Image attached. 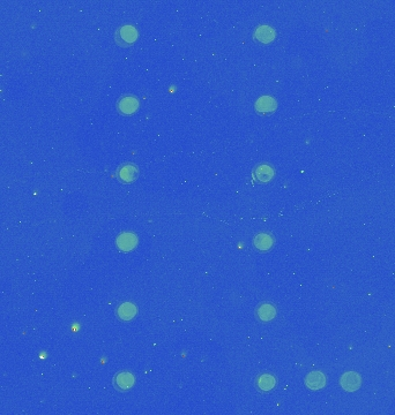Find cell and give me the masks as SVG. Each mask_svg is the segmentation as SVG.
<instances>
[{
  "mask_svg": "<svg viewBox=\"0 0 395 415\" xmlns=\"http://www.w3.org/2000/svg\"><path fill=\"white\" fill-rule=\"evenodd\" d=\"M134 376L130 373H119L115 377V385L119 390L125 391L131 389L134 385Z\"/></svg>",
  "mask_w": 395,
  "mask_h": 415,
  "instance_id": "8fae6325",
  "label": "cell"
},
{
  "mask_svg": "<svg viewBox=\"0 0 395 415\" xmlns=\"http://www.w3.org/2000/svg\"><path fill=\"white\" fill-rule=\"evenodd\" d=\"M138 313L137 307H135L133 303L131 302H125L118 307L117 314L121 320L123 321H130L132 318L135 317V315Z\"/></svg>",
  "mask_w": 395,
  "mask_h": 415,
  "instance_id": "7c38bea8",
  "label": "cell"
},
{
  "mask_svg": "<svg viewBox=\"0 0 395 415\" xmlns=\"http://www.w3.org/2000/svg\"><path fill=\"white\" fill-rule=\"evenodd\" d=\"M305 383L307 388L311 390H320L324 388L326 384V377L322 373L314 372L307 375L305 378Z\"/></svg>",
  "mask_w": 395,
  "mask_h": 415,
  "instance_id": "9c48e42d",
  "label": "cell"
},
{
  "mask_svg": "<svg viewBox=\"0 0 395 415\" xmlns=\"http://www.w3.org/2000/svg\"><path fill=\"white\" fill-rule=\"evenodd\" d=\"M253 245L260 251H267L274 246V239L268 233H259L253 239Z\"/></svg>",
  "mask_w": 395,
  "mask_h": 415,
  "instance_id": "30bf717a",
  "label": "cell"
},
{
  "mask_svg": "<svg viewBox=\"0 0 395 415\" xmlns=\"http://www.w3.org/2000/svg\"><path fill=\"white\" fill-rule=\"evenodd\" d=\"M276 107L277 103L272 96H261V97L258 98V101L255 102L254 105L255 111L261 115L272 114L273 112H275Z\"/></svg>",
  "mask_w": 395,
  "mask_h": 415,
  "instance_id": "7a4b0ae2",
  "label": "cell"
},
{
  "mask_svg": "<svg viewBox=\"0 0 395 415\" xmlns=\"http://www.w3.org/2000/svg\"><path fill=\"white\" fill-rule=\"evenodd\" d=\"M275 37H276V33H275L274 28L269 26H259L257 29L254 30V38L260 43L268 44L270 42H273Z\"/></svg>",
  "mask_w": 395,
  "mask_h": 415,
  "instance_id": "5b68a950",
  "label": "cell"
},
{
  "mask_svg": "<svg viewBox=\"0 0 395 415\" xmlns=\"http://www.w3.org/2000/svg\"><path fill=\"white\" fill-rule=\"evenodd\" d=\"M139 174L138 167L134 164H131V163H127V164H124L121 169L118 170V178L121 179L124 182H133L134 180H137Z\"/></svg>",
  "mask_w": 395,
  "mask_h": 415,
  "instance_id": "ba28073f",
  "label": "cell"
},
{
  "mask_svg": "<svg viewBox=\"0 0 395 415\" xmlns=\"http://www.w3.org/2000/svg\"><path fill=\"white\" fill-rule=\"evenodd\" d=\"M341 386L343 390L348 391V392H355L361 388V376L357 373H346L342 375L341 377Z\"/></svg>",
  "mask_w": 395,
  "mask_h": 415,
  "instance_id": "277c9868",
  "label": "cell"
},
{
  "mask_svg": "<svg viewBox=\"0 0 395 415\" xmlns=\"http://www.w3.org/2000/svg\"><path fill=\"white\" fill-rule=\"evenodd\" d=\"M138 245V238L137 235L130 232L122 233L117 238V246L118 248L123 251H130L134 249Z\"/></svg>",
  "mask_w": 395,
  "mask_h": 415,
  "instance_id": "52a82bcc",
  "label": "cell"
},
{
  "mask_svg": "<svg viewBox=\"0 0 395 415\" xmlns=\"http://www.w3.org/2000/svg\"><path fill=\"white\" fill-rule=\"evenodd\" d=\"M257 315L261 321L268 322L272 321L273 318L276 316V309H275L274 306L269 305V303H263V305H261L258 308Z\"/></svg>",
  "mask_w": 395,
  "mask_h": 415,
  "instance_id": "4fadbf2b",
  "label": "cell"
},
{
  "mask_svg": "<svg viewBox=\"0 0 395 415\" xmlns=\"http://www.w3.org/2000/svg\"><path fill=\"white\" fill-rule=\"evenodd\" d=\"M254 175L258 181L269 182L270 180H273L275 177V170L274 167L270 166L269 164L262 163V164H259L254 169Z\"/></svg>",
  "mask_w": 395,
  "mask_h": 415,
  "instance_id": "8992f818",
  "label": "cell"
},
{
  "mask_svg": "<svg viewBox=\"0 0 395 415\" xmlns=\"http://www.w3.org/2000/svg\"><path fill=\"white\" fill-rule=\"evenodd\" d=\"M119 112L125 115H131L137 112L139 109V101L134 96H124L117 104Z\"/></svg>",
  "mask_w": 395,
  "mask_h": 415,
  "instance_id": "3957f363",
  "label": "cell"
},
{
  "mask_svg": "<svg viewBox=\"0 0 395 415\" xmlns=\"http://www.w3.org/2000/svg\"><path fill=\"white\" fill-rule=\"evenodd\" d=\"M257 384L261 391H270L276 385V380L272 374H263L258 378Z\"/></svg>",
  "mask_w": 395,
  "mask_h": 415,
  "instance_id": "5bb4252c",
  "label": "cell"
},
{
  "mask_svg": "<svg viewBox=\"0 0 395 415\" xmlns=\"http://www.w3.org/2000/svg\"><path fill=\"white\" fill-rule=\"evenodd\" d=\"M116 42H117L119 45L122 46H127L133 44L138 39V30L137 28L126 25L119 28V29L116 31L115 35Z\"/></svg>",
  "mask_w": 395,
  "mask_h": 415,
  "instance_id": "6da1fadb",
  "label": "cell"
}]
</instances>
